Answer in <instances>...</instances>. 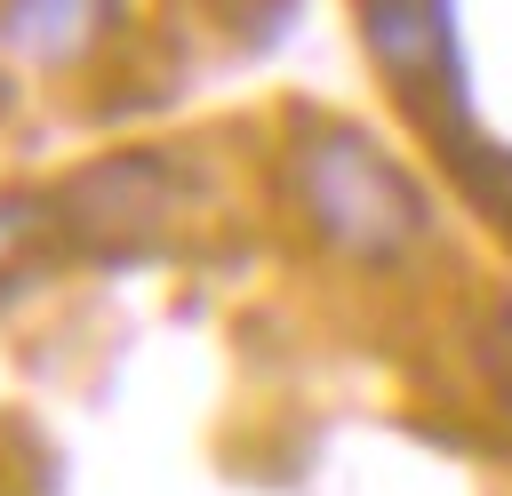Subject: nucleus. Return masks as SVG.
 Wrapping results in <instances>:
<instances>
[{"label":"nucleus","instance_id":"f257e3e1","mask_svg":"<svg viewBox=\"0 0 512 496\" xmlns=\"http://www.w3.org/2000/svg\"><path fill=\"white\" fill-rule=\"evenodd\" d=\"M312 176H320V216H328L336 240H360V248H392V240H400V224H408V192H400L360 144L320 152Z\"/></svg>","mask_w":512,"mask_h":496}]
</instances>
